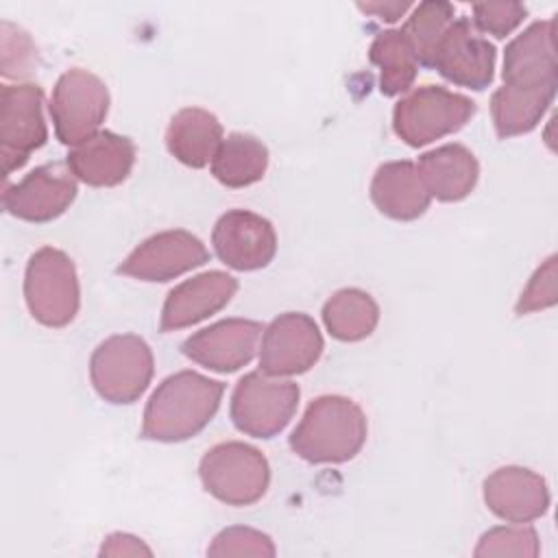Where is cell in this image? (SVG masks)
<instances>
[{
  "instance_id": "1",
  "label": "cell",
  "mask_w": 558,
  "mask_h": 558,
  "mask_svg": "<svg viewBox=\"0 0 558 558\" xmlns=\"http://www.w3.org/2000/svg\"><path fill=\"white\" fill-rule=\"evenodd\" d=\"M225 384L196 371L166 377L144 408L140 436L155 442H181L196 436L218 412Z\"/></svg>"
},
{
  "instance_id": "2",
  "label": "cell",
  "mask_w": 558,
  "mask_h": 558,
  "mask_svg": "<svg viewBox=\"0 0 558 558\" xmlns=\"http://www.w3.org/2000/svg\"><path fill=\"white\" fill-rule=\"evenodd\" d=\"M362 408L342 395L316 397L290 436V449L310 464L353 460L366 442Z\"/></svg>"
},
{
  "instance_id": "3",
  "label": "cell",
  "mask_w": 558,
  "mask_h": 558,
  "mask_svg": "<svg viewBox=\"0 0 558 558\" xmlns=\"http://www.w3.org/2000/svg\"><path fill=\"white\" fill-rule=\"evenodd\" d=\"M24 301L37 323L52 329L70 325L81 305V286L72 257L54 246L37 248L26 264Z\"/></svg>"
},
{
  "instance_id": "4",
  "label": "cell",
  "mask_w": 558,
  "mask_h": 558,
  "mask_svg": "<svg viewBox=\"0 0 558 558\" xmlns=\"http://www.w3.org/2000/svg\"><path fill=\"white\" fill-rule=\"evenodd\" d=\"M475 113V102L440 85L410 89L392 109V129L401 142L421 148L460 131Z\"/></svg>"
},
{
  "instance_id": "5",
  "label": "cell",
  "mask_w": 558,
  "mask_h": 558,
  "mask_svg": "<svg viewBox=\"0 0 558 558\" xmlns=\"http://www.w3.org/2000/svg\"><path fill=\"white\" fill-rule=\"evenodd\" d=\"M203 488L227 506H253L270 484V466L264 453L246 442L227 440L205 451L198 464Z\"/></svg>"
},
{
  "instance_id": "6",
  "label": "cell",
  "mask_w": 558,
  "mask_h": 558,
  "mask_svg": "<svg viewBox=\"0 0 558 558\" xmlns=\"http://www.w3.org/2000/svg\"><path fill=\"white\" fill-rule=\"evenodd\" d=\"M155 371L148 342L135 333H116L102 340L89 357V379L100 399L124 405L137 401Z\"/></svg>"
},
{
  "instance_id": "7",
  "label": "cell",
  "mask_w": 558,
  "mask_h": 558,
  "mask_svg": "<svg viewBox=\"0 0 558 558\" xmlns=\"http://www.w3.org/2000/svg\"><path fill=\"white\" fill-rule=\"evenodd\" d=\"M299 397L301 390L294 381L255 371L235 384L229 414L242 434L272 438L292 421Z\"/></svg>"
},
{
  "instance_id": "8",
  "label": "cell",
  "mask_w": 558,
  "mask_h": 558,
  "mask_svg": "<svg viewBox=\"0 0 558 558\" xmlns=\"http://www.w3.org/2000/svg\"><path fill=\"white\" fill-rule=\"evenodd\" d=\"M50 118L59 142L76 146L98 133L109 111L107 85L89 70H65L50 98Z\"/></svg>"
},
{
  "instance_id": "9",
  "label": "cell",
  "mask_w": 558,
  "mask_h": 558,
  "mask_svg": "<svg viewBox=\"0 0 558 558\" xmlns=\"http://www.w3.org/2000/svg\"><path fill=\"white\" fill-rule=\"evenodd\" d=\"M44 92L35 83L2 85L0 89V159L9 177L22 168L31 153L48 140L44 120Z\"/></svg>"
},
{
  "instance_id": "10",
  "label": "cell",
  "mask_w": 558,
  "mask_h": 558,
  "mask_svg": "<svg viewBox=\"0 0 558 558\" xmlns=\"http://www.w3.org/2000/svg\"><path fill=\"white\" fill-rule=\"evenodd\" d=\"M318 325L303 312L279 314L262 333L259 371L275 377L307 373L323 355Z\"/></svg>"
},
{
  "instance_id": "11",
  "label": "cell",
  "mask_w": 558,
  "mask_h": 558,
  "mask_svg": "<svg viewBox=\"0 0 558 558\" xmlns=\"http://www.w3.org/2000/svg\"><path fill=\"white\" fill-rule=\"evenodd\" d=\"M495 46L484 39L469 17H456L436 46L432 65L442 78L469 89H486L495 76Z\"/></svg>"
},
{
  "instance_id": "12",
  "label": "cell",
  "mask_w": 558,
  "mask_h": 558,
  "mask_svg": "<svg viewBox=\"0 0 558 558\" xmlns=\"http://www.w3.org/2000/svg\"><path fill=\"white\" fill-rule=\"evenodd\" d=\"M76 198V177L68 163H44L13 185H4L2 207L26 222L59 218Z\"/></svg>"
},
{
  "instance_id": "13",
  "label": "cell",
  "mask_w": 558,
  "mask_h": 558,
  "mask_svg": "<svg viewBox=\"0 0 558 558\" xmlns=\"http://www.w3.org/2000/svg\"><path fill=\"white\" fill-rule=\"evenodd\" d=\"M209 259L205 244L185 229H170L146 238L118 266V272L140 281H170Z\"/></svg>"
},
{
  "instance_id": "14",
  "label": "cell",
  "mask_w": 558,
  "mask_h": 558,
  "mask_svg": "<svg viewBox=\"0 0 558 558\" xmlns=\"http://www.w3.org/2000/svg\"><path fill=\"white\" fill-rule=\"evenodd\" d=\"M211 244L222 264L233 270H259L277 253V233L270 220L248 209H229L211 231Z\"/></svg>"
},
{
  "instance_id": "15",
  "label": "cell",
  "mask_w": 558,
  "mask_h": 558,
  "mask_svg": "<svg viewBox=\"0 0 558 558\" xmlns=\"http://www.w3.org/2000/svg\"><path fill=\"white\" fill-rule=\"evenodd\" d=\"M262 333L257 320L225 318L192 333L181 349L185 357L209 371L233 373L253 360Z\"/></svg>"
},
{
  "instance_id": "16",
  "label": "cell",
  "mask_w": 558,
  "mask_h": 558,
  "mask_svg": "<svg viewBox=\"0 0 558 558\" xmlns=\"http://www.w3.org/2000/svg\"><path fill=\"white\" fill-rule=\"evenodd\" d=\"M554 20L530 24L504 52V85L517 89H556L558 65L554 46Z\"/></svg>"
},
{
  "instance_id": "17",
  "label": "cell",
  "mask_w": 558,
  "mask_h": 558,
  "mask_svg": "<svg viewBox=\"0 0 558 558\" xmlns=\"http://www.w3.org/2000/svg\"><path fill=\"white\" fill-rule=\"evenodd\" d=\"M238 292V279L222 270H207L174 286L161 307L159 331L192 327L220 312Z\"/></svg>"
},
{
  "instance_id": "18",
  "label": "cell",
  "mask_w": 558,
  "mask_h": 558,
  "mask_svg": "<svg viewBox=\"0 0 558 558\" xmlns=\"http://www.w3.org/2000/svg\"><path fill=\"white\" fill-rule=\"evenodd\" d=\"M484 504L510 523H530L549 508L547 482L523 466H499L484 480Z\"/></svg>"
},
{
  "instance_id": "19",
  "label": "cell",
  "mask_w": 558,
  "mask_h": 558,
  "mask_svg": "<svg viewBox=\"0 0 558 558\" xmlns=\"http://www.w3.org/2000/svg\"><path fill=\"white\" fill-rule=\"evenodd\" d=\"M135 163V144L126 135L98 131L68 153L72 174L92 187L120 185Z\"/></svg>"
},
{
  "instance_id": "20",
  "label": "cell",
  "mask_w": 558,
  "mask_h": 558,
  "mask_svg": "<svg viewBox=\"0 0 558 558\" xmlns=\"http://www.w3.org/2000/svg\"><path fill=\"white\" fill-rule=\"evenodd\" d=\"M373 205L392 220H416L429 207V192L418 174L416 163L386 161L381 163L371 181Z\"/></svg>"
},
{
  "instance_id": "21",
  "label": "cell",
  "mask_w": 558,
  "mask_h": 558,
  "mask_svg": "<svg viewBox=\"0 0 558 558\" xmlns=\"http://www.w3.org/2000/svg\"><path fill=\"white\" fill-rule=\"evenodd\" d=\"M416 168L429 196L442 203H458L466 198L480 177L475 155L462 144H445L423 153Z\"/></svg>"
},
{
  "instance_id": "22",
  "label": "cell",
  "mask_w": 558,
  "mask_h": 558,
  "mask_svg": "<svg viewBox=\"0 0 558 558\" xmlns=\"http://www.w3.org/2000/svg\"><path fill=\"white\" fill-rule=\"evenodd\" d=\"M222 142V124L201 107L179 109L166 129L168 153L190 168L207 166Z\"/></svg>"
},
{
  "instance_id": "23",
  "label": "cell",
  "mask_w": 558,
  "mask_h": 558,
  "mask_svg": "<svg viewBox=\"0 0 558 558\" xmlns=\"http://www.w3.org/2000/svg\"><path fill=\"white\" fill-rule=\"evenodd\" d=\"M268 168V148L248 133L222 137L214 159L211 174L225 187H246L264 179Z\"/></svg>"
},
{
  "instance_id": "24",
  "label": "cell",
  "mask_w": 558,
  "mask_h": 558,
  "mask_svg": "<svg viewBox=\"0 0 558 558\" xmlns=\"http://www.w3.org/2000/svg\"><path fill=\"white\" fill-rule=\"evenodd\" d=\"M556 89H517L501 85L490 98V116L497 137L530 133L554 102Z\"/></svg>"
},
{
  "instance_id": "25",
  "label": "cell",
  "mask_w": 558,
  "mask_h": 558,
  "mask_svg": "<svg viewBox=\"0 0 558 558\" xmlns=\"http://www.w3.org/2000/svg\"><path fill=\"white\" fill-rule=\"evenodd\" d=\"M323 323L331 338L357 342L368 338L379 323V305L360 288H342L323 305Z\"/></svg>"
},
{
  "instance_id": "26",
  "label": "cell",
  "mask_w": 558,
  "mask_h": 558,
  "mask_svg": "<svg viewBox=\"0 0 558 558\" xmlns=\"http://www.w3.org/2000/svg\"><path fill=\"white\" fill-rule=\"evenodd\" d=\"M368 59L379 68V92L384 96L410 92L418 72V61L401 28L377 33L368 48Z\"/></svg>"
},
{
  "instance_id": "27",
  "label": "cell",
  "mask_w": 558,
  "mask_h": 558,
  "mask_svg": "<svg viewBox=\"0 0 558 558\" xmlns=\"http://www.w3.org/2000/svg\"><path fill=\"white\" fill-rule=\"evenodd\" d=\"M453 13H456L453 4L436 2V0L421 2L418 7H414L401 33L410 41L418 65H425V68L432 65L438 41L442 39L449 24L456 20Z\"/></svg>"
},
{
  "instance_id": "28",
  "label": "cell",
  "mask_w": 558,
  "mask_h": 558,
  "mask_svg": "<svg viewBox=\"0 0 558 558\" xmlns=\"http://www.w3.org/2000/svg\"><path fill=\"white\" fill-rule=\"evenodd\" d=\"M541 554L538 534L530 525H499L484 532L473 549V556H517V558H536Z\"/></svg>"
},
{
  "instance_id": "29",
  "label": "cell",
  "mask_w": 558,
  "mask_h": 558,
  "mask_svg": "<svg viewBox=\"0 0 558 558\" xmlns=\"http://www.w3.org/2000/svg\"><path fill=\"white\" fill-rule=\"evenodd\" d=\"M0 48H2V76L26 78L37 65V46L31 35L20 26L2 20L0 24Z\"/></svg>"
},
{
  "instance_id": "30",
  "label": "cell",
  "mask_w": 558,
  "mask_h": 558,
  "mask_svg": "<svg viewBox=\"0 0 558 558\" xmlns=\"http://www.w3.org/2000/svg\"><path fill=\"white\" fill-rule=\"evenodd\" d=\"M209 556H275V543L268 534L253 530V527H244V525H233V527H225L222 532H218L211 541V545L207 547Z\"/></svg>"
},
{
  "instance_id": "31",
  "label": "cell",
  "mask_w": 558,
  "mask_h": 558,
  "mask_svg": "<svg viewBox=\"0 0 558 558\" xmlns=\"http://www.w3.org/2000/svg\"><path fill=\"white\" fill-rule=\"evenodd\" d=\"M556 255H549L530 277L527 286L523 288L514 312L519 316L523 314H532L538 310H547L551 305H556L558 296H556Z\"/></svg>"
},
{
  "instance_id": "32",
  "label": "cell",
  "mask_w": 558,
  "mask_h": 558,
  "mask_svg": "<svg viewBox=\"0 0 558 558\" xmlns=\"http://www.w3.org/2000/svg\"><path fill=\"white\" fill-rule=\"evenodd\" d=\"M527 15L525 4L519 2H480L473 4V26L493 37L510 35Z\"/></svg>"
},
{
  "instance_id": "33",
  "label": "cell",
  "mask_w": 558,
  "mask_h": 558,
  "mask_svg": "<svg viewBox=\"0 0 558 558\" xmlns=\"http://www.w3.org/2000/svg\"><path fill=\"white\" fill-rule=\"evenodd\" d=\"M100 556H153L150 547L126 532H113L102 541Z\"/></svg>"
},
{
  "instance_id": "34",
  "label": "cell",
  "mask_w": 558,
  "mask_h": 558,
  "mask_svg": "<svg viewBox=\"0 0 558 558\" xmlns=\"http://www.w3.org/2000/svg\"><path fill=\"white\" fill-rule=\"evenodd\" d=\"M357 9L364 13L377 15L379 20L395 22L410 9V2H360Z\"/></svg>"
}]
</instances>
